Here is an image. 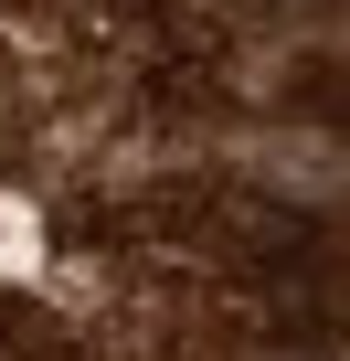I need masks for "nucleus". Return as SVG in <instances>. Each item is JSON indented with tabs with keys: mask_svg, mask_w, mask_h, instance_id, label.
<instances>
[{
	"mask_svg": "<svg viewBox=\"0 0 350 361\" xmlns=\"http://www.w3.org/2000/svg\"><path fill=\"white\" fill-rule=\"evenodd\" d=\"M32 255H43V245H32V213L0 202V276H32Z\"/></svg>",
	"mask_w": 350,
	"mask_h": 361,
	"instance_id": "nucleus-1",
	"label": "nucleus"
}]
</instances>
